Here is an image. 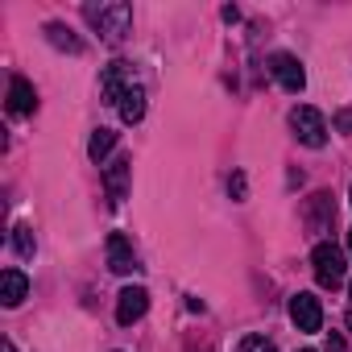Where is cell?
Wrapping results in <instances>:
<instances>
[{"label": "cell", "mask_w": 352, "mask_h": 352, "mask_svg": "<svg viewBox=\"0 0 352 352\" xmlns=\"http://www.w3.org/2000/svg\"><path fill=\"white\" fill-rule=\"evenodd\" d=\"M87 13V21L100 30V38L104 42H124V34H129V25H133V9L124 5V0H112V5H87L83 9Z\"/></svg>", "instance_id": "6da1fadb"}, {"label": "cell", "mask_w": 352, "mask_h": 352, "mask_svg": "<svg viewBox=\"0 0 352 352\" xmlns=\"http://www.w3.org/2000/svg\"><path fill=\"white\" fill-rule=\"evenodd\" d=\"M311 265H315V282H319V286H327V290L344 286L348 265H344V249H340V245L319 241V245H315V253H311Z\"/></svg>", "instance_id": "7a4b0ae2"}, {"label": "cell", "mask_w": 352, "mask_h": 352, "mask_svg": "<svg viewBox=\"0 0 352 352\" xmlns=\"http://www.w3.org/2000/svg\"><path fill=\"white\" fill-rule=\"evenodd\" d=\"M290 129H294V137H298L307 149H323V145H327V120H323L311 104H298V108L290 112Z\"/></svg>", "instance_id": "3957f363"}, {"label": "cell", "mask_w": 352, "mask_h": 352, "mask_svg": "<svg viewBox=\"0 0 352 352\" xmlns=\"http://www.w3.org/2000/svg\"><path fill=\"white\" fill-rule=\"evenodd\" d=\"M270 75L282 83V91H290V96H298L302 87H307V71H302V63L294 58V54H286V50H278V54H270Z\"/></svg>", "instance_id": "277c9868"}, {"label": "cell", "mask_w": 352, "mask_h": 352, "mask_svg": "<svg viewBox=\"0 0 352 352\" xmlns=\"http://www.w3.org/2000/svg\"><path fill=\"white\" fill-rule=\"evenodd\" d=\"M290 319L298 331H319L323 327V302L311 290H298V294H290Z\"/></svg>", "instance_id": "5b68a950"}, {"label": "cell", "mask_w": 352, "mask_h": 352, "mask_svg": "<svg viewBox=\"0 0 352 352\" xmlns=\"http://www.w3.org/2000/svg\"><path fill=\"white\" fill-rule=\"evenodd\" d=\"M129 87H133V71H129V63H124V58L108 63L104 75H100V96H104V104H120V96H124Z\"/></svg>", "instance_id": "8992f818"}, {"label": "cell", "mask_w": 352, "mask_h": 352, "mask_svg": "<svg viewBox=\"0 0 352 352\" xmlns=\"http://www.w3.org/2000/svg\"><path fill=\"white\" fill-rule=\"evenodd\" d=\"M145 311H149V290H145V286L120 290V298H116V323H120V327H133Z\"/></svg>", "instance_id": "52a82bcc"}, {"label": "cell", "mask_w": 352, "mask_h": 352, "mask_svg": "<svg viewBox=\"0 0 352 352\" xmlns=\"http://www.w3.org/2000/svg\"><path fill=\"white\" fill-rule=\"evenodd\" d=\"M129 179H133V162H129V157H116V162L104 166V191H108L112 204H124V195H129Z\"/></svg>", "instance_id": "ba28073f"}, {"label": "cell", "mask_w": 352, "mask_h": 352, "mask_svg": "<svg viewBox=\"0 0 352 352\" xmlns=\"http://www.w3.org/2000/svg\"><path fill=\"white\" fill-rule=\"evenodd\" d=\"M34 108H38L34 83H30L25 75H13V79H9V112H13V116H30Z\"/></svg>", "instance_id": "9c48e42d"}, {"label": "cell", "mask_w": 352, "mask_h": 352, "mask_svg": "<svg viewBox=\"0 0 352 352\" xmlns=\"http://www.w3.org/2000/svg\"><path fill=\"white\" fill-rule=\"evenodd\" d=\"M108 270L112 274H133L137 270V253H133V245H129L124 232H112L108 236Z\"/></svg>", "instance_id": "30bf717a"}, {"label": "cell", "mask_w": 352, "mask_h": 352, "mask_svg": "<svg viewBox=\"0 0 352 352\" xmlns=\"http://www.w3.org/2000/svg\"><path fill=\"white\" fill-rule=\"evenodd\" d=\"M331 220H336V204H331V195H327V191H315L311 204H307V224H311V232H327Z\"/></svg>", "instance_id": "8fae6325"}, {"label": "cell", "mask_w": 352, "mask_h": 352, "mask_svg": "<svg viewBox=\"0 0 352 352\" xmlns=\"http://www.w3.org/2000/svg\"><path fill=\"white\" fill-rule=\"evenodd\" d=\"M25 294H30V278L21 270H5V274H0V302H5V307H21Z\"/></svg>", "instance_id": "7c38bea8"}, {"label": "cell", "mask_w": 352, "mask_h": 352, "mask_svg": "<svg viewBox=\"0 0 352 352\" xmlns=\"http://www.w3.org/2000/svg\"><path fill=\"white\" fill-rule=\"evenodd\" d=\"M116 108H120V120H124V124H137V120L145 116V87H137V83H133V87L120 96V104H116Z\"/></svg>", "instance_id": "4fadbf2b"}, {"label": "cell", "mask_w": 352, "mask_h": 352, "mask_svg": "<svg viewBox=\"0 0 352 352\" xmlns=\"http://www.w3.org/2000/svg\"><path fill=\"white\" fill-rule=\"evenodd\" d=\"M46 38H50L58 50H71V54H79V50H83V42L75 38V30H67L63 21H50V25H46Z\"/></svg>", "instance_id": "5bb4252c"}, {"label": "cell", "mask_w": 352, "mask_h": 352, "mask_svg": "<svg viewBox=\"0 0 352 352\" xmlns=\"http://www.w3.org/2000/svg\"><path fill=\"white\" fill-rule=\"evenodd\" d=\"M112 149H116V133H112V129H96V133H91V141H87L91 162H104Z\"/></svg>", "instance_id": "9a60e30c"}, {"label": "cell", "mask_w": 352, "mask_h": 352, "mask_svg": "<svg viewBox=\"0 0 352 352\" xmlns=\"http://www.w3.org/2000/svg\"><path fill=\"white\" fill-rule=\"evenodd\" d=\"M13 245H17V253H21L25 261H30V257H34V249H38V245H34V232H30L25 224H17V228H13Z\"/></svg>", "instance_id": "2e32d148"}, {"label": "cell", "mask_w": 352, "mask_h": 352, "mask_svg": "<svg viewBox=\"0 0 352 352\" xmlns=\"http://www.w3.org/2000/svg\"><path fill=\"white\" fill-rule=\"evenodd\" d=\"M236 352H278V348H274V344H270L265 336H245Z\"/></svg>", "instance_id": "e0dca14e"}, {"label": "cell", "mask_w": 352, "mask_h": 352, "mask_svg": "<svg viewBox=\"0 0 352 352\" xmlns=\"http://www.w3.org/2000/svg\"><path fill=\"white\" fill-rule=\"evenodd\" d=\"M228 191H232V199H245V191H249V183H245V174H241V170L232 174V183H228Z\"/></svg>", "instance_id": "ac0fdd59"}, {"label": "cell", "mask_w": 352, "mask_h": 352, "mask_svg": "<svg viewBox=\"0 0 352 352\" xmlns=\"http://www.w3.org/2000/svg\"><path fill=\"white\" fill-rule=\"evenodd\" d=\"M336 129H340V133H352V108H340V112H336Z\"/></svg>", "instance_id": "d6986e66"}, {"label": "cell", "mask_w": 352, "mask_h": 352, "mask_svg": "<svg viewBox=\"0 0 352 352\" xmlns=\"http://www.w3.org/2000/svg\"><path fill=\"white\" fill-rule=\"evenodd\" d=\"M323 352H348L344 336H340V331H331V336H327V348H323Z\"/></svg>", "instance_id": "ffe728a7"}, {"label": "cell", "mask_w": 352, "mask_h": 352, "mask_svg": "<svg viewBox=\"0 0 352 352\" xmlns=\"http://www.w3.org/2000/svg\"><path fill=\"white\" fill-rule=\"evenodd\" d=\"M0 352H17V348H13V344H9V340H5V348H0Z\"/></svg>", "instance_id": "44dd1931"}, {"label": "cell", "mask_w": 352, "mask_h": 352, "mask_svg": "<svg viewBox=\"0 0 352 352\" xmlns=\"http://www.w3.org/2000/svg\"><path fill=\"white\" fill-rule=\"evenodd\" d=\"M348 253H352V228H348Z\"/></svg>", "instance_id": "7402d4cb"}, {"label": "cell", "mask_w": 352, "mask_h": 352, "mask_svg": "<svg viewBox=\"0 0 352 352\" xmlns=\"http://www.w3.org/2000/svg\"><path fill=\"white\" fill-rule=\"evenodd\" d=\"M348 331H352V311H348Z\"/></svg>", "instance_id": "603a6c76"}, {"label": "cell", "mask_w": 352, "mask_h": 352, "mask_svg": "<svg viewBox=\"0 0 352 352\" xmlns=\"http://www.w3.org/2000/svg\"><path fill=\"white\" fill-rule=\"evenodd\" d=\"M348 298H352V286H348Z\"/></svg>", "instance_id": "cb8c5ba5"}, {"label": "cell", "mask_w": 352, "mask_h": 352, "mask_svg": "<svg viewBox=\"0 0 352 352\" xmlns=\"http://www.w3.org/2000/svg\"><path fill=\"white\" fill-rule=\"evenodd\" d=\"M302 352H315V348H302Z\"/></svg>", "instance_id": "d4e9b609"}, {"label": "cell", "mask_w": 352, "mask_h": 352, "mask_svg": "<svg viewBox=\"0 0 352 352\" xmlns=\"http://www.w3.org/2000/svg\"><path fill=\"white\" fill-rule=\"evenodd\" d=\"M348 199H352V191H348Z\"/></svg>", "instance_id": "484cf974"}]
</instances>
